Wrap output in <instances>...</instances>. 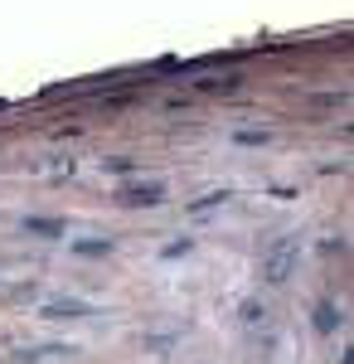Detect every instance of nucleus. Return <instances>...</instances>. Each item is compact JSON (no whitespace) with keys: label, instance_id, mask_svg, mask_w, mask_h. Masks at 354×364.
Here are the masks:
<instances>
[{"label":"nucleus","instance_id":"f257e3e1","mask_svg":"<svg viewBox=\"0 0 354 364\" xmlns=\"http://www.w3.org/2000/svg\"><path fill=\"white\" fill-rule=\"evenodd\" d=\"M296 262H301V238H281V243H272V248L262 252V277L286 282L296 272Z\"/></svg>","mask_w":354,"mask_h":364},{"label":"nucleus","instance_id":"f03ea898","mask_svg":"<svg viewBox=\"0 0 354 364\" xmlns=\"http://www.w3.org/2000/svg\"><path fill=\"white\" fill-rule=\"evenodd\" d=\"M117 204H127V209H151V204H165V185H161V180L122 185V190H117Z\"/></svg>","mask_w":354,"mask_h":364},{"label":"nucleus","instance_id":"7ed1b4c3","mask_svg":"<svg viewBox=\"0 0 354 364\" xmlns=\"http://www.w3.org/2000/svg\"><path fill=\"white\" fill-rule=\"evenodd\" d=\"M39 316H44V321H82V316H92V306L78 301V296H54V301L39 306Z\"/></svg>","mask_w":354,"mask_h":364},{"label":"nucleus","instance_id":"20e7f679","mask_svg":"<svg viewBox=\"0 0 354 364\" xmlns=\"http://www.w3.org/2000/svg\"><path fill=\"white\" fill-rule=\"evenodd\" d=\"M25 233L29 238H63L68 228H63V219H25Z\"/></svg>","mask_w":354,"mask_h":364},{"label":"nucleus","instance_id":"39448f33","mask_svg":"<svg viewBox=\"0 0 354 364\" xmlns=\"http://www.w3.org/2000/svg\"><path fill=\"white\" fill-rule=\"evenodd\" d=\"M316 331H321V336L340 331V306H335V301H316Z\"/></svg>","mask_w":354,"mask_h":364},{"label":"nucleus","instance_id":"423d86ee","mask_svg":"<svg viewBox=\"0 0 354 364\" xmlns=\"http://www.w3.org/2000/svg\"><path fill=\"white\" fill-rule=\"evenodd\" d=\"M68 248L78 252V257H107V252H112V238H78V243H68Z\"/></svg>","mask_w":354,"mask_h":364},{"label":"nucleus","instance_id":"0eeeda50","mask_svg":"<svg viewBox=\"0 0 354 364\" xmlns=\"http://www.w3.org/2000/svg\"><path fill=\"white\" fill-rule=\"evenodd\" d=\"M102 170H112V175H132V161H102Z\"/></svg>","mask_w":354,"mask_h":364}]
</instances>
